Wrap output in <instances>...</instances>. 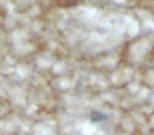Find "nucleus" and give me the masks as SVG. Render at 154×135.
Segmentation results:
<instances>
[{"mask_svg":"<svg viewBox=\"0 0 154 135\" xmlns=\"http://www.w3.org/2000/svg\"><path fill=\"white\" fill-rule=\"evenodd\" d=\"M104 119V115H100V114H93V120H101Z\"/></svg>","mask_w":154,"mask_h":135,"instance_id":"f257e3e1","label":"nucleus"}]
</instances>
